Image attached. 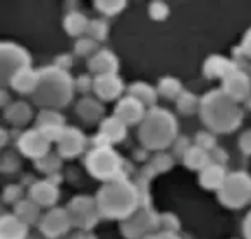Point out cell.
<instances>
[{"mask_svg": "<svg viewBox=\"0 0 251 239\" xmlns=\"http://www.w3.org/2000/svg\"><path fill=\"white\" fill-rule=\"evenodd\" d=\"M200 115L203 124L213 133H230L239 128L243 121V110L237 107V102H234L222 88L210 91L201 98Z\"/></svg>", "mask_w": 251, "mask_h": 239, "instance_id": "1", "label": "cell"}, {"mask_svg": "<svg viewBox=\"0 0 251 239\" xmlns=\"http://www.w3.org/2000/svg\"><path fill=\"white\" fill-rule=\"evenodd\" d=\"M97 203L101 217L126 220L140 208L136 184H131L124 177L110 181L98 191Z\"/></svg>", "mask_w": 251, "mask_h": 239, "instance_id": "2", "label": "cell"}, {"mask_svg": "<svg viewBox=\"0 0 251 239\" xmlns=\"http://www.w3.org/2000/svg\"><path fill=\"white\" fill-rule=\"evenodd\" d=\"M38 73V86L31 95L33 104L43 107V110H57L66 107L73 98L74 88H76V83L69 76V73L55 66L45 67Z\"/></svg>", "mask_w": 251, "mask_h": 239, "instance_id": "3", "label": "cell"}, {"mask_svg": "<svg viewBox=\"0 0 251 239\" xmlns=\"http://www.w3.org/2000/svg\"><path fill=\"white\" fill-rule=\"evenodd\" d=\"M177 139V122L169 110L153 107L140 124V141L145 150L162 152Z\"/></svg>", "mask_w": 251, "mask_h": 239, "instance_id": "4", "label": "cell"}, {"mask_svg": "<svg viewBox=\"0 0 251 239\" xmlns=\"http://www.w3.org/2000/svg\"><path fill=\"white\" fill-rule=\"evenodd\" d=\"M86 169L100 181H115L122 176V160L110 146H97L86 157Z\"/></svg>", "mask_w": 251, "mask_h": 239, "instance_id": "5", "label": "cell"}, {"mask_svg": "<svg viewBox=\"0 0 251 239\" xmlns=\"http://www.w3.org/2000/svg\"><path fill=\"white\" fill-rule=\"evenodd\" d=\"M219 200L229 208H241L251 201V177L246 172H232L219 189Z\"/></svg>", "mask_w": 251, "mask_h": 239, "instance_id": "6", "label": "cell"}, {"mask_svg": "<svg viewBox=\"0 0 251 239\" xmlns=\"http://www.w3.org/2000/svg\"><path fill=\"white\" fill-rule=\"evenodd\" d=\"M160 229V217L150 207H140L131 217L122 220L121 232L127 239H145Z\"/></svg>", "mask_w": 251, "mask_h": 239, "instance_id": "7", "label": "cell"}, {"mask_svg": "<svg viewBox=\"0 0 251 239\" xmlns=\"http://www.w3.org/2000/svg\"><path fill=\"white\" fill-rule=\"evenodd\" d=\"M29 67H31V57L23 47L9 42L0 45V76L4 84H9L16 74Z\"/></svg>", "mask_w": 251, "mask_h": 239, "instance_id": "8", "label": "cell"}, {"mask_svg": "<svg viewBox=\"0 0 251 239\" xmlns=\"http://www.w3.org/2000/svg\"><path fill=\"white\" fill-rule=\"evenodd\" d=\"M67 213H69L73 227L88 232L95 227L100 217L97 198L91 196H76L67 205Z\"/></svg>", "mask_w": 251, "mask_h": 239, "instance_id": "9", "label": "cell"}, {"mask_svg": "<svg viewBox=\"0 0 251 239\" xmlns=\"http://www.w3.org/2000/svg\"><path fill=\"white\" fill-rule=\"evenodd\" d=\"M73 227L67 208H53L40 220V232L47 239H59L69 232Z\"/></svg>", "mask_w": 251, "mask_h": 239, "instance_id": "10", "label": "cell"}, {"mask_svg": "<svg viewBox=\"0 0 251 239\" xmlns=\"http://www.w3.org/2000/svg\"><path fill=\"white\" fill-rule=\"evenodd\" d=\"M18 148L23 155L40 160L50 153V141L40 129H29L18 138Z\"/></svg>", "mask_w": 251, "mask_h": 239, "instance_id": "11", "label": "cell"}, {"mask_svg": "<svg viewBox=\"0 0 251 239\" xmlns=\"http://www.w3.org/2000/svg\"><path fill=\"white\" fill-rule=\"evenodd\" d=\"M222 90L232 98L234 102H246L251 95L250 76L243 69H234L229 76L222 80Z\"/></svg>", "mask_w": 251, "mask_h": 239, "instance_id": "12", "label": "cell"}, {"mask_svg": "<svg viewBox=\"0 0 251 239\" xmlns=\"http://www.w3.org/2000/svg\"><path fill=\"white\" fill-rule=\"evenodd\" d=\"M126 138V124L119 121L115 115L103 119L100 124V133L93 138L95 148L97 146H110L112 143H119Z\"/></svg>", "mask_w": 251, "mask_h": 239, "instance_id": "13", "label": "cell"}, {"mask_svg": "<svg viewBox=\"0 0 251 239\" xmlns=\"http://www.w3.org/2000/svg\"><path fill=\"white\" fill-rule=\"evenodd\" d=\"M114 115L122 121L126 126H134V124H141V121L145 119L147 112H145V105L140 100H136L134 97L127 95L126 98H122L117 104L114 110Z\"/></svg>", "mask_w": 251, "mask_h": 239, "instance_id": "14", "label": "cell"}, {"mask_svg": "<svg viewBox=\"0 0 251 239\" xmlns=\"http://www.w3.org/2000/svg\"><path fill=\"white\" fill-rule=\"evenodd\" d=\"M122 90H124V84H122L121 78L117 74H103V76L95 78L93 91L100 100H115L122 93Z\"/></svg>", "mask_w": 251, "mask_h": 239, "instance_id": "15", "label": "cell"}, {"mask_svg": "<svg viewBox=\"0 0 251 239\" xmlns=\"http://www.w3.org/2000/svg\"><path fill=\"white\" fill-rule=\"evenodd\" d=\"M59 145V155L66 157V159H73V157H77L86 146V139H84L83 133L77 128H66L60 141L57 143Z\"/></svg>", "mask_w": 251, "mask_h": 239, "instance_id": "16", "label": "cell"}, {"mask_svg": "<svg viewBox=\"0 0 251 239\" xmlns=\"http://www.w3.org/2000/svg\"><path fill=\"white\" fill-rule=\"evenodd\" d=\"M88 67L91 73L97 76H103V74H117L119 69V60L110 50H98L90 60H88Z\"/></svg>", "mask_w": 251, "mask_h": 239, "instance_id": "17", "label": "cell"}, {"mask_svg": "<svg viewBox=\"0 0 251 239\" xmlns=\"http://www.w3.org/2000/svg\"><path fill=\"white\" fill-rule=\"evenodd\" d=\"M29 200L38 203L40 207H52L59 200V189L50 181H38L29 187Z\"/></svg>", "mask_w": 251, "mask_h": 239, "instance_id": "18", "label": "cell"}, {"mask_svg": "<svg viewBox=\"0 0 251 239\" xmlns=\"http://www.w3.org/2000/svg\"><path fill=\"white\" fill-rule=\"evenodd\" d=\"M28 225L16 213H5L0 220V239H28Z\"/></svg>", "mask_w": 251, "mask_h": 239, "instance_id": "19", "label": "cell"}, {"mask_svg": "<svg viewBox=\"0 0 251 239\" xmlns=\"http://www.w3.org/2000/svg\"><path fill=\"white\" fill-rule=\"evenodd\" d=\"M38 81H40V73L38 71H33L31 67H29V69H25L19 74H16L9 84H11L12 90H16L18 93H21V95L31 93L33 95L36 90V86H38Z\"/></svg>", "mask_w": 251, "mask_h": 239, "instance_id": "20", "label": "cell"}, {"mask_svg": "<svg viewBox=\"0 0 251 239\" xmlns=\"http://www.w3.org/2000/svg\"><path fill=\"white\" fill-rule=\"evenodd\" d=\"M234 69H237L236 62H230L226 57H219V55H212L208 60L205 62V76L208 78H226L232 73Z\"/></svg>", "mask_w": 251, "mask_h": 239, "instance_id": "21", "label": "cell"}, {"mask_svg": "<svg viewBox=\"0 0 251 239\" xmlns=\"http://www.w3.org/2000/svg\"><path fill=\"white\" fill-rule=\"evenodd\" d=\"M76 112L83 121L86 122H97L103 117L105 114V108L103 105L100 104L98 100L95 98H90V97H84L83 100L77 102V107H76Z\"/></svg>", "mask_w": 251, "mask_h": 239, "instance_id": "22", "label": "cell"}, {"mask_svg": "<svg viewBox=\"0 0 251 239\" xmlns=\"http://www.w3.org/2000/svg\"><path fill=\"white\" fill-rule=\"evenodd\" d=\"M4 117L11 122L16 128L28 124L31 121V107L25 102H14V104L7 105L4 110Z\"/></svg>", "mask_w": 251, "mask_h": 239, "instance_id": "23", "label": "cell"}, {"mask_svg": "<svg viewBox=\"0 0 251 239\" xmlns=\"http://www.w3.org/2000/svg\"><path fill=\"white\" fill-rule=\"evenodd\" d=\"M227 174L224 170L222 165H217V163H210L206 169L201 170L200 174V184L206 189H220L226 181Z\"/></svg>", "mask_w": 251, "mask_h": 239, "instance_id": "24", "label": "cell"}, {"mask_svg": "<svg viewBox=\"0 0 251 239\" xmlns=\"http://www.w3.org/2000/svg\"><path fill=\"white\" fill-rule=\"evenodd\" d=\"M40 208L42 207H40L38 203H35L33 200H21L14 207V213L18 215L26 225H31L42 220V217H40Z\"/></svg>", "mask_w": 251, "mask_h": 239, "instance_id": "25", "label": "cell"}, {"mask_svg": "<svg viewBox=\"0 0 251 239\" xmlns=\"http://www.w3.org/2000/svg\"><path fill=\"white\" fill-rule=\"evenodd\" d=\"M129 95L136 98V100H140L145 107L153 108L155 104H157L158 91L155 90V88H151L150 84H147V83H133L129 86Z\"/></svg>", "mask_w": 251, "mask_h": 239, "instance_id": "26", "label": "cell"}, {"mask_svg": "<svg viewBox=\"0 0 251 239\" xmlns=\"http://www.w3.org/2000/svg\"><path fill=\"white\" fill-rule=\"evenodd\" d=\"M184 163L193 170H203L212 163V159H210V153L205 152L200 146H191L189 152L184 155Z\"/></svg>", "mask_w": 251, "mask_h": 239, "instance_id": "27", "label": "cell"}, {"mask_svg": "<svg viewBox=\"0 0 251 239\" xmlns=\"http://www.w3.org/2000/svg\"><path fill=\"white\" fill-rule=\"evenodd\" d=\"M88 25H90V21L77 11L69 12V14L66 16V19H64V28H66V31L69 33L71 36H79V35H83V33H86Z\"/></svg>", "mask_w": 251, "mask_h": 239, "instance_id": "28", "label": "cell"}, {"mask_svg": "<svg viewBox=\"0 0 251 239\" xmlns=\"http://www.w3.org/2000/svg\"><path fill=\"white\" fill-rule=\"evenodd\" d=\"M157 91L160 97L167 98V100H177L182 93V86H181V83H179V80L167 76V78H162L160 80Z\"/></svg>", "mask_w": 251, "mask_h": 239, "instance_id": "29", "label": "cell"}, {"mask_svg": "<svg viewBox=\"0 0 251 239\" xmlns=\"http://www.w3.org/2000/svg\"><path fill=\"white\" fill-rule=\"evenodd\" d=\"M177 110L182 115H191L196 112V108L200 107V102L196 98V95H193L191 91H182L181 97L177 98Z\"/></svg>", "mask_w": 251, "mask_h": 239, "instance_id": "30", "label": "cell"}, {"mask_svg": "<svg viewBox=\"0 0 251 239\" xmlns=\"http://www.w3.org/2000/svg\"><path fill=\"white\" fill-rule=\"evenodd\" d=\"M36 169L42 170V172L45 174H55V170L60 169V165H62V162H60V155H55V153L50 152L49 155H45L43 159L36 160Z\"/></svg>", "mask_w": 251, "mask_h": 239, "instance_id": "31", "label": "cell"}, {"mask_svg": "<svg viewBox=\"0 0 251 239\" xmlns=\"http://www.w3.org/2000/svg\"><path fill=\"white\" fill-rule=\"evenodd\" d=\"M74 52L81 57H88V59H91V57L98 52V43L95 42V40H91L90 36H86V38H79L76 42V45H74Z\"/></svg>", "mask_w": 251, "mask_h": 239, "instance_id": "32", "label": "cell"}, {"mask_svg": "<svg viewBox=\"0 0 251 239\" xmlns=\"http://www.w3.org/2000/svg\"><path fill=\"white\" fill-rule=\"evenodd\" d=\"M86 33L91 40H95V42H101V40L107 38L108 26L103 19H93V21H90V25H88Z\"/></svg>", "mask_w": 251, "mask_h": 239, "instance_id": "33", "label": "cell"}, {"mask_svg": "<svg viewBox=\"0 0 251 239\" xmlns=\"http://www.w3.org/2000/svg\"><path fill=\"white\" fill-rule=\"evenodd\" d=\"M47 126H64V117L57 110H42L38 114V128Z\"/></svg>", "mask_w": 251, "mask_h": 239, "instance_id": "34", "label": "cell"}, {"mask_svg": "<svg viewBox=\"0 0 251 239\" xmlns=\"http://www.w3.org/2000/svg\"><path fill=\"white\" fill-rule=\"evenodd\" d=\"M95 7L105 16H115L126 7V2H117V0H112V2H95Z\"/></svg>", "mask_w": 251, "mask_h": 239, "instance_id": "35", "label": "cell"}, {"mask_svg": "<svg viewBox=\"0 0 251 239\" xmlns=\"http://www.w3.org/2000/svg\"><path fill=\"white\" fill-rule=\"evenodd\" d=\"M195 145H196V146H200V148H203L205 152H208V153H210L212 150H215V148H217V138L212 134V133L201 131V133H198V134H196Z\"/></svg>", "mask_w": 251, "mask_h": 239, "instance_id": "36", "label": "cell"}, {"mask_svg": "<svg viewBox=\"0 0 251 239\" xmlns=\"http://www.w3.org/2000/svg\"><path fill=\"white\" fill-rule=\"evenodd\" d=\"M151 165H153V169L157 170V172H165V170H169L174 165V159H172L169 153L158 152L157 155H155V159L151 160Z\"/></svg>", "mask_w": 251, "mask_h": 239, "instance_id": "37", "label": "cell"}, {"mask_svg": "<svg viewBox=\"0 0 251 239\" xmlns=\"http://www.w3.org/2000/svg\"><path fill=\"white\" fill-rule=\"evenodd\" d=\"M23 198V187L18 186V184H11V186L5 187L4 191V201L5 203H11V205H18Z\"/></svg>", "mask_w": 251, "mask_h": 239, "instance_id": "38", "label": "cell"}, {"mask_svg": "<svg viewBox=\"0 0 251 239\" xmlns=\"http://www.w3.org/2000/svg\"><path fill=\"white\" fill-rule=\"evenodd\" d=\"M21 167V160L14 152H7L2 157V170L4 172H14Z\"/></svg>", "mask_w": 251, "mask_h": 239, "instance_id": "39", "label": "cell"}, {"mask_svg": "<svg viewBox=\"0 0 251 239\" xmlns=\"http://www.w3.org/2000/svg\"><path fill=\"white\" fill-rule=\"evenodd\" d=\"M236 55L239 60H251V28L246 31L239 49H236Z\"/></svg>", "mask_w": 251, "mask_h": 239, "instance_id": "40", "label": "cell"}, {"mask_svg": "<svg viewBox=\"0 0 251 239\" xmlns=\"http://www.w3.org/2000/svg\"><path fill=\"white\" fill-rule=\"evenodd\" d=\"M169 16V5L164 4V2H153L150 5V18L157 19V21H162Z\"/></svg>", "mask_w": 251, "mask_h": 239, "instance_id": "41", "label": "cell"}, {"mask_svg": "<svg viewBox=\"0 0 251 239\" xmlns=\"http://www.w3.org/2000/svg\"><path fill=\"white\" fill-rule=\"evenodd\" d=\"M160 229H164V232H174L179 229V220L172 213L160 215Z\"/></svg>", "mask_w": 251, "mask_h": 239, "instance_id": "42", "label": "cell"}, {"mask_svg": "<svg viewBox=\"0 0 251 239\" xmlns=\"http://www.w3.org/2000/svg\"><path fill=\"white\" fill-rule=\"evenodd\" d=\"M191 143H189V138H184V136H179L177 139L174 141V155L176 157H182L184 159V155L189 152V148H191Z\"/></svg>", "mask_w": 251, "mask_h": 239, "instance_id": "43", "label": "cell"}, {"mask_svg": "<svg viewBox=\"0 0 251 239\" xmlns=\"http://www.w3.org/2000/svg\"><path fill=\"white\" fill-rule=\"evenodd\" d=\"M93 84H95V80H91L88 74H81L76 80V88L79 91H83V93H88L90 90H93Z\"/></svg>", "mask_w": 251, "mask_h": 239, "instance_id": "44", "label": "cell"}, {"mask_svg": "<svg viewBox=\"0 0 251 239\" xmlns=\"http://www.w3.org/2000/svg\"><path fill=\"white\" fill-rule=\"evenodd\" d=\"M210 159H212V163H217V165L224 167V163L229 160V155L226 153V150H222V148H219V146H217L215 150H212V152H210Z\"/></svg>", "mask_w": 251, "mask_h": 239, "instance_id": "45", "label": "cell"}, {"mask_svg": "<svg viewBox=\"0 0 251 239\" xmlns=\"http://www.w3.org/2000/svg\"><path fill=\"white\" fill-rule=\"evenodd\" d=\"M239 148L244 155H251V129L244 131L239 138Z\"/></svg>", "mask_w": 251, "mask_h": 239, "instance_id": "46", "label": "cell"}, {"mask_svg": "<svg viewBox=\"0 0 251 239\" xmlns=\"http://www.w3.org/2000/svg\"><path fill=\"white\" fill-rule=\"evenodd\" d=\"M53 66L59 67V69H62V71L71 69V67H73V57H71L69 53H62V55H59V57L55 59Z\"/></svg>", "mask_w": 251, "mask_h": 239, "instance_id": "47", "label": "cell"}, {"mask_svg": "<svg viewBox=\"0 0 251 239\" xmlns=\"http://www.w3.org/2000/svg\"><path fill=\"white\" fill-rule=\"evenodd\" d=\"M145 239H181L177 234H174V232H155V234H151V236H148V238H145Z\"/></svg>", "mask_w": 251, "mask_h": 239, "instance_id": "48", "label": "cell"}, {"mask_svg": "<svg viewBox=\"0 0 251 239\" xmlns=\"http://www.w3.org/2000/svg\"><path fill=\"white\" fill-rule=\"evenodd\" d=\"M243 234H244V238H246V239H251V212H250V215H248L246 220H244V224H243Z\"/></svg>", "mask_w": 251, "mask_h": 239, "instance_id": "49", "label": "cell"}, {"mask_svg": "<svg viewBox=\"0 0 251 239\" xmlns=\"http://www.w3.org/2000/svg\"><path fill=\"white\" fill-rule=\"evenodd\" d=\"M64 239H97L93 234H90V232H83V231H79V232H76V234H71V236H67V238H64Z\"/></svg>", "mask_w": 251, "mask_h": 239, "instance_id": "50", "label": "cell"}, {"mask_svg": "<svg viewBox=\"0 0 251 239\" xmlns=\"http://www.w3.org/2000/svg\"><path fill=\"white\" fill-rule=\"evenodd\" d=\"M7 100H9V97H7V93L5 91H2V107H7Z\"/></svg>", "mask_w": 251, "mask_h": 239, "instance_id": "51", "label": "cell"}, {"mask_svg": "<svg viewBox=\"0 0 251 239\" xmlns=\"http://www.w3.org/2000/svg\"><path fill=\"white\" fill-rule=\"evenodd\" d=\"M5 139H7V133L2 129V145H5Z\"/></svg>", "mask_w": 251, "mask_h": 239, "instance_id": "52", "label": "cell"}, {"mask_svg": "<svg viewBox=\"0 0 251 239\" xmlns=\"http://www.w3.org/2000/svg\"><path fill=\"white\" fill-rule=\"evenodd\" d=\"M244 104H246V107H248V108H250V110H251V95H250V97H248V100L244 102Z\"/></svg>", "mask_w": 251, "mask_h": 239, "instance_id": "53", "label": "cell"}, {"mask_svg": "<svg viewBox=\"0 0 251 239\" xmlns=\"http://www.w3.org/2000/svg\"><path fill=\"white\" fill-rule=\"evenodd\" d=\"M28 239H42V238H40V236H35V234H29Z\"/></svg>", "mask_w": 251, "mask_h": 239, "instance_id": "54", "label": "cell"}]
</instances>
